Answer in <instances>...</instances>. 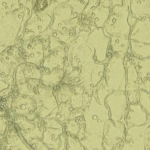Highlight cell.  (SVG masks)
I'll return each mask as SVG.
<instances>
[{"instance_id":"obj_3","label":"cell","mask_w":150,"mask_h":150,"mask_svg":"<svg viewBox=\"0 0 150 150\" xmlns=\"http://www.w3.org/2000/svg\"><path fill=\"white\" fill-rule=\"evenodd\" d=\"M2 141H3V137H2V134H0V149L2 146Z\"/></svg>"},{"instance_id":"obj_1","label":"cell","mask_w":150,"mask_h":150,"mask_svg":"<svg viewBox=\"0 0 150 150\" xmlns=\"http://www.w3.org/2000/svg\"><path fill=\"white\" fill-rule=\"evenodd\" d=\"M11 109L13 114L28 117L36 113V104L35 98L18 97L13 99Z\"/></svg>"},{"instance_id":"obj_2","label":"cell","mask_w":150,"mask_h":150,"mask_svg":"<svg viewBox=\"0 0 150 150\" xmlns=\"http://www.w3.org/2000/svg\"><path fill=\"white\" fill-rule=\"evenodd\" d=\"M7 127V121L2 116H0V134H4L5 129Z\"/></svg>"}]
</instances>
